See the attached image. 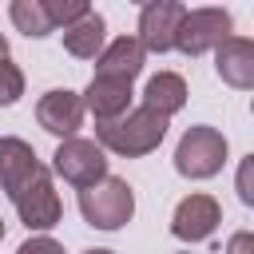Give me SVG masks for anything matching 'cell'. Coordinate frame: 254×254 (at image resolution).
I'll use <instances>...</instances> for the list:
<instances>
[{"label": "cell", "mask_w": 254, "mask_h": 254, "mask_svg": "<svg viewBox=\"0 0 254 254\" xmlns=\"http://www.w3.org/2000/svg\"><path fill=\"white\" fill-rule=\"evenodd\" d=\"M167 127L171 119L151 111V107H135L111 123H95V143L115 151V155H127V159H139V155H151L163 139H167Z\"/></svg>", "instance_id": "1"}, {"label": "cell", "mask_w": 254, "mask_h": 254, "mask_svg": "<svg viewBox=\"0 0 254 254\" xmlns=\"http://www.w3.org/2000/svg\"><path fill=\"white\" fill-rule=\"evenodd\" d=\"M79 214L95 230H119V226H127L131 214H135V190H131V183L119 179V175H103L95 187H83L79 190Z\"/></svg>", "instance_id": "2"}, {"label": "cell", "mask_w": 254, "mask_h": 254, "mask_svg": "<svg viewBox=\"0 0 254 254\" xmlns=\"http://www.w3.org/2000/svg\"><path fill=\"white\" fill-rule=\"evenodd\" d=\"M226 163V135L218 127H190L175 147V171L183 179H214Z\"/></svg>", "instance_id": "3"}, {"label": "cell", "mask_w": 254, "mask_h": 254, "mask_svg": "<svg viewBox=\"0 0 254 254\" xmlns=\"http://www.w3.org/2000/svg\"><path fill=\"white\" fill-rule=\"evenodd\" d=\"M52 171L64 179V183H71V187H95L103 175H107V155H103V147L95 143V139H64L60 147H56V155H52Z\"/></svg>", "instance_id": "4"}, {"label": "cell", "mask_w": 254, "mask_h": 254, "mask_svg": "<svg viewBox=\"0 0 254 254\" xmlns=\"http://www.w3.org/2000/svg\"><path fill=\"white\" fill-rule=\"evenodd\" d=\"M230 28H234V20L226 8H194L183 16V24L175 32V48L183 56H202V52L218 48L230 36Z\"/></svg>", "instance_id": "5"}, {"label": "cell", "mask_w": 254, "mask_h": 254, "mask_svg": "<svg viewBox=\"0 0 254 254\" xmlns=\"http://www.w3.org/2000/svg\"><path fill=\"white\" fill-rule=\"evenodd\" d=\"M183 16H187V8L179 0H151V4H143V12H139V36H135L139 48L155 52V56L171 52Z\"/></svg>", "instance_id": "6"}, {"label": "cell", "mask_w": 254, "mask_h": 254, "mask_svg": "<svg viewBox=\"0 0 254 254\" xmlns=\"http://www.w3.org/2000/svg\"><path fill=\"white\" fill-rule=\"evenodd\" d=\"M12 202H16V214H20V222H24L28 230H48V226H56V222L64 218V202H60V194H56V187H52L48 167H44Z\"/></svg>", "instance_id": "7"}, {"label": "cell", "mask_w": 254, "mask_h": 254, "mask_svg": "<svg viewBox=\"0 0 254 254\" xmlns=\"http://www.w3.org/2000/svg\"><path fill=\"white\" fill-rule=\"evenodd\" d=\"M222 222V206L218 198L210 194H187L179 206H175V218H171V234L179 242H202L218 230Z\"/></svg>", "instance_id": "8"}, {"label": "cell", "mask_w": 254, "mask_h": 254, "mask_svg": "<svg viewBox=\"0 0 254 254\" xmlns=\"http://www.w3.org/2000/svg\"><path fill=\"white\" fill-rule=\"evenodd\" d=\"M36 119H40V127H44L48 135L71 139V135L79 131V123H83V99H79L75 91H67V87H52V91L40 95Z\"/></svg>", "instance_id": "9"}, {"label": "cell", "mask_w": 254, "mask_h": 254, "mask_svg": "<svg viewBox=\"0 0 254 254\" xmlns=\"http://www.w3.org/2000/svg\"><path fill=\"white\" fill-rule=\"evenodd\" d=\"M40 171H44V163L36 159V151L24 139H16V135H4L0 139V190L8 198H16Z\"/></svg>", "instance_id": "10"}, {"label": "cell", "mask_w": 254, "mask_h": 254, "mask_svg": "<svg viewBox=\"0 0 254 254\" xmlns=\"http://www.w3.org/2000/svg\"><path fill=\"white\" fill-rule=\"evenodd\" d=\"M214 71L222 83L238 87V91H250L254 87V40L246 36H226L218 48H214Z\"/></svg>", "instance_id": "11"}, {"label": "cell", "mask_w": 254, "mask_h": 254, "mask_svg": "<svg viewBox=\"0 0 254 254\" xmlns=\"http://www.w3.org/2000/svg\"><path fill=\"white\" fill-rule=\"evenodd\" d=\"M79 99H83V111L95 115V123H111V119L127 115L131 83L127 79H111V75H91V83H87V91Z\"/></svg>", "instance_id": "12"}, {"label": "cell", "mask_w": 254, "mask_h": 254, "mask_svg": "<svg viewBox=\"0 0 254 254\" xmlns=\"http://www.w3.org/2000/svg\"><path fill=\"white\" fill-rule=\"evenodd\" d=\"M143 60H147V52L139 48V40L135 36H119L95 56V75H111V79H127L131 83L143 71Z\"/></svg>", "instance_id": "13"}, {"label": "cell", "mask_w": 254, "mask_h": 254, "mask_svg": "<svg viewBox=\"0 0 254 254\" xmlns=\"http://www.w3.org/2000/svg\"><path fill=\"white\" fill-rule=\"evenodd\" d=\"M183 103H187V79H183V75L159 71V75L147 79V87H143V107H151V111H159V115L171 119L175 111H183Z\"/></svg>", "instance_id": "14"}, {"label": "cell", "mask_w": 254, "mask_h": 254, "mask_svg": "<svg viewBox=\"0 0 254 254\" xmlns=\"http://www.w3.org/2000/svg\"><path fill=\"white\" fill-rule=\"evenodd\" d=\"M103 36H107V24L99 12H87L83 20H75L71 28H64V48L75 56V60H95L103 52Z\"/></svg>", "instance_id": "15"}, {"label": "cell", "mask_w": 254, "mask_h": 254, "mask_svg": "<svg viewBox=\"0 0 254 254\" xmlns=\"http://www.w3.org/2000/svg\"><path fill=\"white\" fill-rule=\"evenodd\" d=\"M8 16H12V24H16L28 40H44V36H52V32H56V24H52V16H48V4H44V0H12Z\"/></svg>", "instance_id": "16"}, {"label": "cell", "mask_w": 254, "mask_h": 254, "mask_svg": "<svg viewBox=\"0 0 254 254\" xmlns=\"http://www.w3.org/2000/svg\"><path fill=\"white\" fill-rule=\"evenodd\" d=\"M44 4H48V16H52L56 28H71L75 20H83L91 12L87 0H44Z\"/></svg>", "instance_id": "17"}, {"label": "cell", "mask_w": 254, "mask_h": 254, "mask_svg": "<svg viewBox=\"0 0 254 254\" xmlns=\"http://www.w3.org/2000/svg\"><path fill=\"white\" fill-rule=\"evenodd\" d=\"M24 95V71L12 60H0V107H12Z\"/></svg>", "instance_id": "18"}, {"label": "cell", "mask_w": 254, "mask_h": 254, "mask_svg": "<svg viewBox=\"0 0 254 254\" xmlns=\"http://www.w3.org/2000/svg\"><path fill=\"white\" fill-rule=\"evenodd\" d=\"M16 254H64V246L56 242V238H48V234H40V238H28Z\"/></svg>", "instance_id": "19"}, {"label": "cell", "mask_w": 254, "mask_h": 254, "mask_svg": "<svg viewBox=\"0 0 254 254\" xmlns=\"http://www.w3.org/2000/svg\"><path fill=\"white\" fill-rule=\"evenodd\" d=\"M226 254H254V234H250V230H238V234L226 242Z\"/></svg>", "instance_id": "20"}, {"label": "cell", "mask_w": 254, "mask_h": 254, "mask_svg": "<svg viewBox=\"0 0 254 254\" xmlns=\"http://www.w3.org/2000/svg\"><path fill=\"white\" fill-rule=\"evenodd\" d=\"M246 175H250V163L242 167V179H238V194H242V202H254V190H250V179H246Z\"/></svg>", "instance_id": "21"}, {"label": "cell", "mask_w": 254, "mask_h": 254, "mask_svg": "<svg viewBox=\"0 0 254 254\" xmlns=\"http://www.w3.org/2000/svg\"><path fill=\"white\" fill-rule=\"evenodd\" d=\"M0 60H8V40H4V32H0Z\"/></svg>", "instance_id": "22"}, {"label": "cell", "mask_w": 254, "mask_h": 254, "mask_svg": "<svg viewBox=\"0 0 254 254\" xmlns=\"http://www.w3.org/2000/svg\"><path fill=\"white\" fill-rule=\"evenodd\" d=\"M83 254H111V250H99V246H95V250H83Z\"/></svg>", "instance_id": "23"}, {"label": "cell", "mask_w": 254, "mask_h": 254, "mask_svg": "<svg viewBox=\"0 0 254 254\" xmlns=\"http://www.w3.org/2000/svg\"><path fill=\"white\" fill-rule=\"evenodd\" d=\"M0 238H4V218H0Z\"/></svg>", "instance_id": "24"}]
</instances>
